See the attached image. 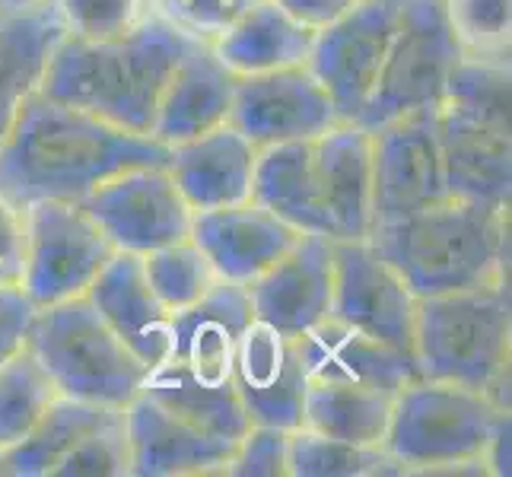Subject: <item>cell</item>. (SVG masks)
I'll use <instances>...</instances> for the list:
<instances>
[{
	"label": "cell",
	"instance_id": "obj_1",
	"mask_svg": "<svg viewBox=\"0 0 512 477\" xmlns=\"http://www.w3.org/2000/svg\"><path fill=\"white\" fill-rule=\"evenodd\" d=\"M169 147L35 90L0 144V191L20 207L86 201L112 175L166 166Z\"/></svg>",
	"mask_w": 512,
	"mask_h": 477
},
{
	"label": "cell",
	"instance_id": "obj_2",
	"mask_svg": "<svg viewBox=\"0 0 512 477\" xmlns=\"http://www.w3.org/2000/svg\"><path fill=\"white\" fill-rule=\"evenodd\" d=\"M191 45L188 35L153 13L115 39L64 35L51 51L39 93L150 137L160 96Z\"/></svg>",
	"mask_w": 512,
	"mask_h": 477
},
{
	"label": "cell",
	"instance_id": "obj_3",
	"mask_svg": "<svg viewBox=\"0 0 512 477\" xmlns=\"http://www.w3.org/2000/svg\"><path fill=\"white\" fill-rule=\"evenodd\" d=\"M506 204L443 198L369 229L366 242L417 299L506 277Z\"/></svg>",
	"mask_w": 512,
	"mask_h": 477
},
{
	"label": "cell",
	"instance_id": "obj_4",
	"mask_svg": "<svg viewBox=\"0 0 512 477\" xmlns=\"http://www.w3.org/2000/svg\"><path fill=\"white\" fill-rule=\"evenodd\" d=\"M506 433L509 414L497 398L417 376L398 388L382 449L404 474H493V449Z\"/></svg>",
	"mask_w": 512,
	"mask_h": 477
},
{
	"label": "cell",
	"instance_id": "obj_5",
	"mask_svg": "<svg viewBox=\"0 0 512 477\" xmlns=\"http://www.w3.org/2000/svg\"><path fill=\"white\" fill-rule=\"evenodd\" d=\"M436 121L446 191L452 198L509 207V64L458 61L436 109Z\"/></svg>",
	"mask_w": 512,
	"mask_h": 477
},
{
	"label": "cell",
	"instance_id": "obj_6",
	"mask_svg": "<svg viewBox=\"0 0 512 477\" xmlns=\"http://www.w3.org/2000/svg\"><path fill=\"white\" fill-rule=\"evenodd\" d=\"M509 287L506 277L481 287L417 299L414 363L427 379L465 385L503 398L509 366Z\"/></svg>",
	"mask_w": 512,
	"mask_h": 477
},
{
	"label": "cell",
	"instance_id": "obj_7",
	"mask_svg": "<svg viewBox=\"0 0 512 477\" xmlns=\"http://www.w3.org/2000/svg\"><path fill=\"white\" fill-rule=\"evenodd\" d=\"M26 347L61 395L109 408H128L150 373L86 296L35 309Z\"/></svg>",
	"mask_w": 512,
	"mask_h": 477
},
{
	"label": "cell",
	"instance_id": "obj_8",
	"mask_svg": "<svg viewBox=\"0 0 512 477\" xmlns=\"http://www.w3.org/2000/svg\"><path fill=\"white\" fill-rule=\"evenodd\" d=\"M462 58V48L446 23L443 0H401L398 29L382 61L376 90L353 125L376 131L408 112L436 109Z\"/></svg>",
	"mask_w": 512,
	"mask_h": 477
},
{
	"label": "cell",
	"instance_id": "obj_9",
	"mask_svg": "<svg viewBox=\"0 0 512 477\" xmlns=\"http://www.w3.org/2000/svg\"><path fill=\"white\" fill-rule=\"evenodd\" d=\"M112 255L115 245L83 204H26V264L20 287L35 309L86 296Z\"/></svg>",
	"mask_w": 512,
	"mask_h": 477
},
{
	"label": "cell",
	"instance_id": "obj_10",
	"mask_svg": "<svg viewBox=\"0 0 512 477\" xmlns=\"http://www.w3.org/2000/svg\"><path fill=\"white\" fill-rule=\"evenodd\" d=\"M401 0H357L315 32L306 67L325 86L341 121H357L376 90L382 61L398 29Z\"/></svg>",
	"mask_w": 512,
	"mask_h": 477
},
{
	"label": "cell",
	"instance_id": "obj_11",
	"mask_svg": "<svg viewBox=\"0 0 512 477\" xmlns=\"http://www.w3.org/2000/svg\"><path fill=\"white\" fill-rule=\"evenodd\" d=\"M331 318L414 360L417 296L366 239L334 242Z\"/></svg>",
	"mask_w": 512,
	"mask_h": 477
},
{
	"label": "cell",
	"instance_id": "obj_12",
	"mask_svg": "<svg viewBox=\"0 0 512 477\" xmlns=\"http://www.w3.org/2000/svg\"><path fill=\"white\" fill-rule=\"evenodd\" d=\"M86 207L115 252L147 255L169 242L191 236L194 210L185 204L166 166H134L105 179Z\"/></svg>",
	"mask_w": 512,
	"mask_h": 477
},
{
	"label": "cell",
	"instance_id": "obj_13",
	"mask_svg": "<svg viewBox=\"0 0 512 477\" xmlns=\"http://www.w3.org/2000/svg\"><path fill=\"white\" fill-rule=\"evenodd\" d=\"M439 109V105H436ZM436 109H417L369 131L373 144V226L449 198Z\"/></svg>",
	"mask_w": 512,
	"mask_h": 477
},
{
	"label": "cell",
	"instance_id": "obj_14",
	"mask_svg": "<svg viewBox=\"0 0 512 477\" xmlns=\"http://www.w3.org/2000/svg\"><path fill=\"white\" fill-rule=\"evenodd\" d=\"M338 121V109L306 64L236 77L229 125L242 131L255 147L312 140Z\"/></svg>",
	"mask_w": 512,
	"mask_h": 477
},
{
	"label": "cell",
	"instance_id": "obj_15",
	"mask_svg": "<svg viewBox=\"0 0 512 477\" xmlns=\"http://www.w3.org/2000/svg\"><path fill=\"white\" fill-rule=\"evenodd\" d=\"M252 318L299 338L331 318L334 293V239L299 233V239L249 287Z\"/></svg>",
	"mask_w": 512,
	"mask_h": 477
},
{
	"label": "cell",
	"instance_id": "obj_16",
	"mask_svg": "<svg viewBox=\"0 0 512 477\" xmlns=\"http://www.w3.org/2000/svg\"><path fill=\"white\" fill-rule=\"evenodd\" d=\"M229 379L252 423H271L284 430L303 427L309 379L290 334L252 318L239 338Z\"/></svg>",
	"mask_w": 512,
	"mask_h": 477
},
{
	"label": "cell",
	"instance_id": "obj_17",
	"mask_svg": "<svg viewBox=\"0 0 512 477\" xmlns=\"http://www.w3.org/2000/svg\"><path fill=\"white\" fill-rule=\"evenodd\" d=\"M191 239L210 261L217 280L249 287L299 239V233L258 201L198 210Z\"/></svg>",
	"mask_w": 512,
	"mask_h": 477
},
{
	"label": "cell",
	"instance_id": "obj_18",
	"mask_svg": "<svg viewBox=\"0 0 512 477\" xmlns=\"http://www.w3.org/2000/svg\"><path fill=\"white\" fill-rule=\"evenodd\" d=\"M131 474L137 477H182V474H223L236 439L214 436L160 401L140 392L128 408Z\"/></svg>",
	"mask_w": 512,
	"mask_h": 477
},
{
	"label": "cell",
	"instance_id": "obj_19",
	"mask_svg": "<svg viewBox=\"0 0 512 477\" xmlns=\"http://www.w3.org/2000/svg\"><path fill=\"white\" fill-rule=\"evenodd\" d=\"M312 163L334 242L366 239L373 229V144L353 121L312 140Z\"/></svg>",
	"mask_w": 512,
	"mask_h": 477
},
{
	"label": "cell",
	"instance_id": "obj_20",
	"mask_svg": "<svg viewBox=\"0 0 512 477\" xmlns=\"http://www.w3.org/2000/svg\"><path fill=\"white\" fill-rule=\"evenodd\" d=\"M258 147L233 125H220L182 144H172L166 169L185 204L198 210H214L252 201Z\"/></svg>",
	"mask_w": 512,
	"mask_h": 477
},
{
	"label": "cell",
	"instance_id": "obj_21",
	"mask_svg": "<svg viewBox=\"0 0 512 477\" xmlns=\"http://www.w3.org/2000/svg\"><path fill=\"white\" fill-rule=\"evenodd\" d=\"M233 93V70L214 55L210 45L194 42L172 70L160 105H156L150 137L156 144L172 147L226 125L229 109H233Z\"/></svg>",
	"mask_w": 512,
	"mask_h": 477
},
{
	"label": "cell",
	"instance_id": "obj_22",
	"mask_svg": "<svg viewBox=\"0 0 512 477\" xmlns=\"http://www.w3.org/2000/svg\"><path fill=\"white\" fill-rule=\"evenodd\" d=\"M249 322L252 303L245 287L217 280L198 303L172 315L169 360L201 382H233V357Z\"/></svg>",
	"mask_w": 512,
	"mask_h": 477
},
{
	"label": "cell",
	"instance_id": "obj_23",
	"mask_svg": "<svg viewBox=\"0 0 512 477\" xmlns=\"http://www.w3.org/2000/svg\"><path fill=\"white\" fill-rule=\"evenodd\" d=\"M86 299L147 366L163 363L172 353V312L156 299L140 255L115 252L86 290Z\"/></svg>",
	"mask_w": 512,
	"mask_h": 477
},
{
	"label": "cell",
	"instance_id": "obj_24",
	"mask_svg": "<svg viewBox=\"0 0 512 477\" xmlns=\"http://www.w3.org/2000/svg\"><path fill=\"white\" fill-rule=\"evenodd\" d=\"M296 350L309 382L373 385L398 395L401 385L420 376L411 357L369 338V334L334 322V318H325V322L299 334Z\"/></svg>",
	"mask_w": 512,
	"mask_h": 477
},
{
	"label": "cell",
	"instance_id": "obj_25",
	"mask_svg": "<svg viewBox=\"0 0 512 477\" xmlns=\"http://www.w3.org/2000/svg\"><path fill=\"white\" fill-rule=\"evenodd\" d=\"M64 39L51 0L20 13H0V144L13 131L26 99L39 90L55 45Z\"/></svg>",
	"mask_w": 512,
	"mask_h": 477
},
{
	"label": "cell",
	"instance_id": "obj_26",
	"mask_svg": "<svg viewBox=\"0 0 512 477\" xmlns=\"http://www.w3.org/2000/svg\"><path fill=\"white\" fill-rule=\"evenodd\" d=\"M312 42L315 29L293 20L274 0H255L210 48L236 77H249L303 67L309 61Z\"/></svg>",
	"mask_w": 512,
	"mask_h": 477
},
{
	"label": "cell",
	"instance_id": "obj_27",
	"mask_svg": "<svg viewBox=\"0 0 512 477\" xmlns=\"http://www.w3.org/2000/svg\"><path fill=\"white\" fill-rule=\"evenodd\" d=\"M312 140L258 147L252 201L268 207L274 217L290 223L296 233H315L331 239L319 179H315Z\"/></svg>",
	"mask_w": 512,
	"mask_h": 477
},
{
	"label": "cell",
	"instance_id": "obj_28",
	"mask_svg": "<svg viewBox=\"0 0 512 477\" xmlns=\"http://www.w3.org/2000/svg\"><path fill=\"white\" fill-rule=\"evenodd\" d=\"M395 395L373 385L309 382L303 398V427L357 446H382L392 420Z\"/></svg>",
	"mask_w": 512,
	"mask_h": 477
},
{
	"label": "cell",
	"instance_id": "obj_29",
	"mask_svg": "<svg viewBox=\"0 0 512 477\" xmlns=\"http://www.w3.org/2000/svg\"><path fill=\"white\" fill-rule=\"evenodd\" d=\"M140 392H147L150 398L160 401L163 408L191 420L194 427L223 436V439H239L252 427L233 382H201L191 373H185V369L169 357L163 363L150 366Z\"/></svg>",
	"mask_w": 512,
	"mask_h": 477
},
{
	"label": "cell",
	"instance_id": "obj_30",
	"mask_svg": "<svg viewBox=\"0 0 512 477\" xmlns=\"http://www.w3.org/2000/svg\"><path fill=\"white\" fill-rule=\"evenodd\" d=\"M115 411L121 408L58 395L23 443H16L13 449L4 452L7 477H51L61 458Z\"/></svg>",
	"mask_w": 512,
	"mask_h": 477
},
{
	"label": "cell",
	"instance_id": "obj_31",
	"mask_svg": "<svg viewBox=\"0 0 512 477\" xmlns=\"http://www.w3.org/2000/svg\"><path fill=\"white\" fill-rule=\"evenodd\" d=\"M58 395L48 369L26 344L10 353L0 363V452L23 443Z\"/></svg>",
	"mask_w": 512,
	"mask_h": 477
},
{
	"label": "cell",
	"instance_id": "obj_32",
	"mask_svg": "<svg viewBox=\"0 0 512 477\" xmlns=\"http://www.w3.org/2000/svg\"><path fill=\"white\" fill-rule=\"evenodd\" d=\"M287 474L293 477H376L404 474L401 465L382 446H357L344 439L322 436L309 427L290 430Z\"/></svg>",
	"mask_w": 512,
	"mask_h": 477
},
{
	"label": "cell",
	"instance_id": "obj_33",
	"mask_svg": "<svg viewBox=\"0 0 512 477\" xmlns=\"http://www.w3.org/2000/svg\"><path fill=\"white\" fill-rule=\"evenodd\" d=\"M140 261H144V274L150 280L156 299H160L172 315L194 306L217 284L214 268H210V261L204 258L198 245H194L191 236L160 245V249L140 255Z\"/></svg>",
	"mask_w": 512,
	"mask_h": 477
},
{
	"label": "cell",
	"instance_id": "obj_34",
	"mask_svg": "<svg viewBox=\"0 0 512 477\" xmlns=\"http://www.w3.org/2000/svg\"><path fill=\"white\" fill-rule=\"evenodd\" d=\"M443 13L465 58L509 64L512 0H443Z\"/></svg>",
	"mask_w": 512,
	"mask_h": 477
},
{
	"label": "cell",
	"instance_id": "obj_35",
	"mask_svg": "<svg viewBox=\"0 0 512 477\" xmlns=\"http://www.w3.org/2000/svg\"><path fill=\"white\" fill-rule=\"evenodd\" d=\"M125 477L131 474V446L125 408L115 411L93 433H86L51 471V477Z\"/></svg>",
	"mask_w": 512,
	"mask_h": 477
},
{
	"label": "cell",
	"instance_id": "obj_36",
	"mask_svg": "<svg viewBox=\"0 0 512 477\" xmlns=\"http://www.w3.org/2000/svg\"><path fill=\"white\" fill-rule=\"evenodd\" d=\"M64 35L74 39H115L150 16V0H51Z\"/></svg>",
	"mask_w": 512,
	"mask_h": 477
},
{
	"label": "cell",
	"instance_id": "obj_37",
	"mask_svg": "<svg viewBox=\"0 0 512 477\" xmlns=\"http://www.w3.org/2000/svg\"><path fill=\"white\" fill-rule=\"evenodd\" d=\"M252 4L255 0H150V13L191 42L214 45Z\"/></svg>",
	"mask_w": 512,
	"mask_h": 477
},
{
	"label": "cell",
	"instance_id": "obj_38",
	"mask_svg": "<svg viewBox=\"0 0 512 477\" xmlns=\"http://www.w3.org/2000/svg\"><path fill=\"white\" fill-rule=\"evenodd\" d=\"M290 458V430L271 427V423H252L236 439L226 471L233 477H284Z\"/></svg>",
	"mask_w": 512,
	"mask_h": 477
},
{
	"label": "cell",
	"instance_id": "obj_39",
	"mask_svg": "<svg viewBox=\"0 0 512 477\" xmlns=\"http://www.w3.org/2000/svg\"><path fill=\"white\" fill-rule=\"evenodd\" d=\"M26 264V207L0 191V287H20Z\"/></svg>",
	"mask_w": 512,
	"mask_h": 477
},
{
	"label": "cell",
	"instance_id": "obj_40",
	"mask_svg": "<svg viewBox=\"0 0 512 477\" xmlns=\"http://www.w3.org/2000/svg\"><path fill=\"white\" fill-rule=\"evenodd\" d=\"M35 306L23 287H0V363L26 344Z\"/></svg>",
	"mask_w": 512,
	"mask_h": 477
},
{
	"label": "cell",
	"instance_id": "obj_41",
	"mask_svg": "<svg viewBox=\"0 0 512 477\" xmlns=\"http://www.w3.org/2000/svg\"><path fill=\"white\" fill-rule=\"evenodd\" d=\"M277 7H284L293 20H299L309 29H325L328 23L338 20L341 13H347L357 0H274Z\"/></svg>",
	"mask_w": 512,
	"mask_h": 477
},
{
	"label": "cell",
	"instance_id": "obj_42",
	"mask_svg": "<svg viewBox=\"0 0 512 477\" xmlns=\"http://www.w3.org/2000/svg\"><path fill=\"white\" fill-rule=\"evenodd\" d=\"M35 4H42V0H0V13H20Z\"/></svg>",
	"mask_w": 512,
	"mask_h": 477
},
{
	"label": "cell",
	"instance_id": "obj_43",
	"mask_svg": "<svg viewBox=\"0 0 512 477\" xmlns=\"http://www.w3.org/2000/svg\"><path fill=\"white\" fill-rule=\"evenodd\" d=\"M0 477H7V468H4V452H0Z\"/></svg>",
	"mask_w": 512,
	"mask_h": 477
}]
</instances>
